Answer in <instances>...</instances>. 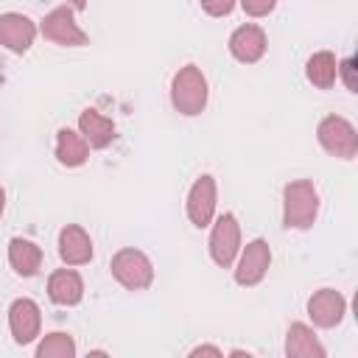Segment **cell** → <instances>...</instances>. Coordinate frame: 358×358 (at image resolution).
Returning a JSON list of instances; mask_svg holds the SVG:
<instances>
[{
  "instance_id": "6",
  "label": "cell",
  "mask_w": 358,
  "mask_h": 358,
  "mask_svg": "<svg viewBox=\"0 0 358 358\" xmlns=\"http://www.w3.org/2000/svg\"><path fill=\"white\" fill-rule=\"evenodd\" d=\"M238 246H241V229H238V221L232 213H224L215 227H213V235H210V255L213 260L221 266V268H229L235 255H238Z\"/></svg>"
},
{
  "instance_id": "10",
  "label": "cell",
  "mask_w": 358,
  "mask_h": 358,
  "mask_svg": "<svg viewBox=\"0 0 358 358\" xmlns=\"http://www.w3.org/2000/svg\"><path fill=\"white\" fill-rule=\"evenodd\" d=\"M11 336L17 344H28L39 336V305L34 299H14L8 310Z\"/></svg>"
},
{
  "instance_id": "26",
  "label": "cell",
  "mask_w": 358,
  "mask_h": 358,
  "mask_svg": "<svg viewBox=\"0 0 358 358\" xmlns=\"http://www.w3.org/2000/svg\"><path fill=\"white\" fill-rule=\"evenodd\" d=\"M3 207H6V193H3V187H0V215H3Z\"/></svg>"
},
{
  "instance_id": "17",
  "label": "cell",
  "mask_w": 358,
  "mask_h": 358,
  "mask_svg": "<svg viewBox=\"0 0 358 358\" xmlns=\"http://www.w3.org/2000/svg\"><path fill=\"white\" fill-rule=\"evenodd\" d=\"M8 263L20 277H34L42 266V249L25 238H11L8 243Z\"/></svg>"
},
{
  "instance_id": "9",
  "label": "cell",
  "mask_w": 358,
  "mask_h": 358,
  "mask_svg": "<svg viewBox=\"0 0 358 358\" xmlns=\"http://www.w3.org/2000/svg\"><path fill=\"white\" fill-rule=\"evenodd\" d=\"M215 213V179L213 176H199L196 185L187 193V218L196 227H207Z\"/></svg>"
},
{
  "instance_id": "20",
  "label": "cell",
  "mask_w": 358,
  "mask_h": 358,
  "mask_svg": "<svg viewBox=\"0 0 358 358\" xmlns=\"http://www.w3.org/2000/svg\"><path fill=\"white\" fill-rule=\"evenodd\" d=\"M73 355H76V341L67 333H50L36 347V358H73Z\"/></svg>"
},
{
  "instance_id": "23",
  "label": "cell",
  "mask_w": 358,
  "mask_h": 358,
  "mask_svg": "<svg viewBox=\"0 0 358 358\" xmlns=\"http://www.w3.org/2000/svg\"><path fill=\"white\" fill-rule=\"evenodd\" d=\"M341 76H344V81H347V90L355 92V62H352V59H344V62H341Z\"/></svg>"
},
{
  "instance_id": "7",
  "label": "cell",
  "mask_w": 358,
  "mask_h": 358,
  "mask_svg": "<svg viewBox=\"0 0 358 358\" xmlns=\"http://www.w3.org/2000/svg\"><path fill=\"white\" fill-rule=\"evenodd\" d=\"M268 266H271V249H268L266 241L257 238L246 246V252H243V257L235 268V282L238 285H257L266 277Z\"/></svg>"
},
{
  "instance_id": "12",
  "label": "cell",
  "mask_w": 358,
  "mask_h": 358,
  "mask_svg": "<svg viewBox=\"0 0 358 358\" xmlns=\"http://www.w3.org/2000/svg\"><path fill=\"white\" fill-rule=\"evenodd\" d=\"M229 50L238 62L243 64H255L263 53H266V34L257 25H241L232 36H229Z\"/></svg>"
},
{
  "instance_id": "11",
  "label": "cell",
  "mask_w": 358,
  "mask_h": 358,
  "mask_svg": "<svg viewBox=\"0 0 358 358\" xmlns=\"http://www.w3.org/2000/svg\"><path fill=\"white\" fill-rule=\"evenodd\" d=\"M36 25L25 14H0V45L14 53H25L34 45Z\"/></svg>"
},
{
  "instance_id": "5",
  "label": "cell",
  "mask_w": 358,
  "mask_h": 358,
  "mask_svg": "<svg viewBox=\"0 0 358 358\" xmlns=\"http://www.w3.org/2000/svg\"><path fill=\"white\" fill-rule=\"evenodd\" d=\"M42 36L56 42V45H67V48H81L87 45V34L76 25L73 20V8L59 6L53 8L45 20H42Z\"/></svg>"
},
{
  "instance_id": "8",
  "label": "cell",
  "mask_w": 358,
  "mask_h": 358,
  "mask_svg": "<svg viewBox=\"0 0 358 358\" xmlns=\"http://www.w3.org/2000/svg\"><path fill=\"white\" fill-rule=\"evenodd\" d=\"M344 310H347V302L333 288H322L308 299V316L313 319L316 327H336L344 319Z\"/></svg>"
},
{
  "instance_id": "4",
  "label": "cell",
  "mask_w": 358,
  "mask_h": 358,
  "mask_svg": "<svg viewBox=\"0 0 358 358\" xmlns=\"http://www.w3.org/2000/svg\"><path fill=\"white\" fill-rule=\"evenodd\" d=\"M316 134H319V143L324 145V151H330L333 157L352 159L358 154V134H355L352 123L338 117V115H327L319 123Z\"/></svg>"
},
{
  "instance_id": "15",
  "label": "cell",
  "mask_w": 358,
  "mask_h": 358,
  "mask_svg": "<svg viewBox=\"0 0 358 358\" xmlns=\"http://www.w3.org/2000/svg\"><path fill=\"white\" fill-rule=\"evenodd\" d=\"M285 355L288 358H324V347L319 344L316 333L308 324L294 322L285 336Z\"/></svg>"
},
{
  "instance_id": "24",
  "label": "cell",
  "mask_w": 358,
  "mask_h": 358,
  "mask_svg": "<svg viewBox=\"0 0 358 358\" xmlns=\"http://www.w3.org/2000/svg\"><path fill=\"white\" fill-rule=\"evenodd\" d=\"M190 355H193V358H199V355H213V358H221V350H218V347H196Z\"/></svg>"
},
{
  "instance_id": "1",
  "label": "cell",
  "mask_w": 358,
  "mask_h": 358,
  "mask_svg": "<svg viewBox=\"0 0 358 358\" xmlns=\"http://www.w3.org/2000/svg\"><path fill=\"white\" fill-rule=\"evenodd\" d=\"M319 213V193L313 187V182L299 179L285 185L282 190V224L288 229H308L313 227Z\"/></svg>"
},
{
  "instance_id": "14",
  "label": "cell",
  "mask_w": 358,
  "mask_h": 358,
  "mask_svg": "<svg viewBox=\"0 0 358 358\" xmlns=\"http://www.w3.org/2000/svg\"><path fill=\"white\" fill-rule=\"evenodd\" d=\"M48 296L56 305H78L81 296H84V282H81V277L76 271L59 268L48 280Z\"/></svg>"
},
{
  "instance_id": "16",
  "label": "cell",
  "mask_w": 358,
  "mask_h": 358,
  "mask_svg": "<svg viewBox=\"0 0 358 358\" xmlns=\"http://www.w3.org/2000/svg\"><path fill=\"white\" fill-rule=\"evenodd\" d=\"M78 129H81L84 140H87L92 148H106V145L115 140V123H112L109 117H103L101 112H95V109H84V112H81Z\"/></svg>"
},
{
  "instance_id": "22",
  "label": "cell",
  "mask_w": 358,
  "mask_h": 358,
  "mask_svg": "<svg viewBox=\"0 0 358 358\" xmlns=\"http://www.w3.org/2000/svg\"><path fill=\"white\" fill-rule=\"evenodd\" d=\"M274 3H277V0H241L243 11H246L249 17H266V14L274 8Z\"/></svg>"
},
{
  "instance_id": "13",
  "label": "cell",
  "mask_w": 358,
  "mask_h": 358,
  "mask_svg": "<svg viewBox=\"0 0 358 358\" xmlns=\"http://www.w3.org/2000/svg\"><path fill=\"white\" fill-rule=\"evenodd\" d=\"M59 257H62L67 266L90 263V257H92V241H90V235H87L81 227L67 224V227L59 232Z\"/></svg>"
},
{
  "instance_id": "18",
  "label": "cell",
  "mask_w": 358,
  "mask_h": 358,
  "mask_svg": "<svg viewBox=\"0 0 358 358\" xmlns=\"http://www.w3.org/2000/svg\"><path fill=\"white\" fill-rule=\"evenodd\" d=\"M56 157L62 165L67 168H78L87 162L90 157V143L84 140V134L73 131V129H59V137H56Z\"/></svg>"
},
{
  "instance_id": "25",
  "label": "cell",
  "mask_w": 358,
  "mask_h": 358,
  "mask_svg": "<svg viewBox=\"0 0 358 358\" xmlns=\"http://www.w3.org/2000/svg\"><path fill=\"white\" fill-rule=\"evenodd\" d=\"M70 3H73V8H78V11L87 8V0H70Z\"/></svg>"
},
{
  "instance_id": "2",
  "label": "cell",
  "mask_w": 358,
  "mask_h": 358,
  "mask_svg": "<svg viewBox=\"0 0 358 358\" xmlns=\"http://www.w3.org/2000/svg\"><path fill=\"white\" fill-rule=\"evenodd\" d=\"M171 101L182 115H199L207 103V78L199 67L187 64L173 76L171 84Z\"/></svg>"
},
{
  "instance_id": "19",
  "label": "cell",
  "mask_w": 358,
  "mask_h": 358,
  "mask_svg": "<svg viewBox=\"0 0 358 358\" xmlns=\"http://www.w3.org/2000/svg\"><path fill=\"white\" fill-rule=\"evenodd\" d=\"M336 56L330 53V50H319V53H313L310 59H308V67H305V73H308V81L313 84V87H319V90H330L333 84H336Z\"/></svg>"
},
{
  "instance_id": "3",
  "label": "cell",
  "mask_w": 358,
  "mask_h": 358,
  "mask_svg": "<svg viewBox=\"0 0 358 358\" xmlns=\"http://www.w3.org/2000/svg\"><path fill=\"white\" fill-rule=\"evenodd\" d=\"M109 268H112L115 280L123 288H129V291H143L154 280V266H151V260L140 249H120L112 257V266Z\"/></svg>"
},
{
  "instance_id": "21",
  "label": "cell",
  "mask_w": 358,
  "mask_h": 358,
  "mask_svg": "<svg viewBox=\"0 0 358 358\" xmlns=\"http://www.w3.org/2000/svg\"><path fill=\"white\" fill-rule=\"evenodd\" d=\"M201 8L210 17H227L235 8V0H201Z\"/></svg>"
}]
</instances>
